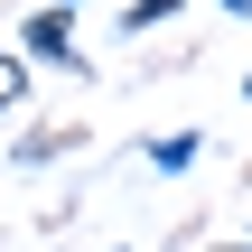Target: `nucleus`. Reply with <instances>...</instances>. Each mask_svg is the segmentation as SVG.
I'll return each instance as SVG.
<instances>
[{"mask_svg": "<svg viewBox=\"0 0 252 252\" xmlns=\"http://www.w3.org/2000/svg\"><path fill=\"white\" fill-rule=\"evenodd\" d=\"M0 103H19V65L9 56H0Z\"/></svg>", "mask_w": 252, "mask_h": 252, "instance_id": "nucleus-1", "label": "nucleus"}]
</instances>
